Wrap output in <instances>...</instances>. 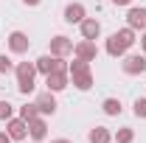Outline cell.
Wrapping results in <instances>:
<instances>
[{
	"label": "cell",
	"instance_id": "23",
	"mask_svg": "<svg viewBox=\"0 0 146 143\" xmlns=\"http://www.w3.org/2000/svg\"><path fill=\"white\" fill-rule=\"evenodd\" d=\"M0 143H11V135H9V132H6V129H3V132H0Z\"/></svg>",
	"mask_w": 146,
	"mask_h": 143
},
{
	"label": "cell",
	"instance_id": "19",
	"mask_svg": "<svg viewBox=\"0 0 146 143\" xmlns=\"http://www.w3.org/2000/svg\"><path fill=\"white\" fill-rule=\"evenodd\" d=\"M36 115H39L36 104H23V107H20V118H23V121H31V118H36Z\"/></svg>",
	"mask_w": 146,
	"mask_h": 143
},
{
	"label": "cell",
	"instance_id": "26",
	"mask_svg": "<svg viewBox=\"0 0 146 143\" xmlns=\"http://www.w3.org/2000/svg\"><path fill=\"white\" fill-rule=\"evenodd\" d=\"M51 143H70L68 138H59V140H51Z\"/></svg>",
	"mask_w": 146,
	"mask_h": 143
},
{
	"label": "cell",
	"instance_id": "6",
	"mask_svg": "<svg viewBox=\"0 0 146 143\" xmlns=\"http://www.w3.org/2000/svg\"><path fill=\"white\" fill-rule=\"evenodd\" d=\"M45 84H48L51 93H62V90L70 84V73H68V70H54V73L45 76Z\"/></svg>",
	"mask_w": 146,
	"mask_h": 143
},
{
	"label": "cell",
	"instance_id": "8",
	"mask_svg": "<svg viewBox=\"0 0 146 143\" xmlns=\"http://www.w3.org/2000/svg\"><path fill=\"white\" fill-rule=\"evenodd\" d=\"M6 132L11 135V140H25V138H28V121H23V118H9V121H6Z\"/></svg>",
	"mask_w": 146,
	"mask_h": 143
},
{
	"label": "cell",
	"instance_id": "13",
	"mask_svg": "<svg viewBox=\"0 0 146 143\" xmlns=\"http://www.w3.org/2000/svg\"><path fill=\"white\" fill-rule=\"evenodd\" d=\"M36 109H39V115H54L56 112V98H54V93L48 90V93H42V95H36Z\"/></svg>",
	"mask_w": 146,
	"mask_h": 143
},
{
	"label": "cell",
	"instance_id": "22",
	"mask_svg": "<svg viewBox=\"0 0 146 143\" xmlns=\"http://www.w3.org/2000/svg\"><path fill=\"white\" fill-rule=\"evenodd\" d=\"M9 70H14V65H11V59L0 54V73H9Z\"/></svg>",
	"mask_w": 146,
	"mask_h": 143
},
{
	"label": "cell",
	"instance_id": "2",
	"mask_svg": "<svg viewBox=\"0 0 146 143\" xmlns=\"http://www.w3.org/2000/svg\"><path fill=\"white\" fill-rule=\"evenodd\" d=\"M135 42H138V39H135V31L127 25V28L115 31V34L107 39V54H110V56H124L129 48L135 45Z\"/></svg>",
	"mask_w": 146,
	"mask_h": 143
},
{
	"label": "cell",
	"instance_id": "24",
	"mask_svg": "<svg viewBox=\"0 0 146 143\" xmlns=\"http://www.w3.org/2000/svg\"><path fill=\"white\" fill-rule=\"evenodd\" d=\"M112 3H115V6H129L132 0H112Z\"/></svg>",
	"mask_w": 146,
	"mask_h": 143
},
{
	"label": "cell",
	"instance_id": "11",
	"mask_svg": "<svg viewBox=\"0 0 146 143\" xmlns=\"http://www.w3.org/2000/svg\"><path fill=\"white\" fill-rule=\"evenodd\" d=\"M79 28H82V39H98L101 36V23L98 20H93V17H84L82 23H79Z\"/></svg>",
	"mask_w": 146,
	"mask_h": 143
},
{
	"label": "cell",
	"instance_id": "14",
	"mask_svg": "<svg viewBox=\"0 0 146 143\" xmlns=\"http://www.w3.org/2000/svg\"><path fill=\"white\" fill-rule=\"evenodd\" d=\"M127 25L132 28V31H146V9H129L127 14Z\"/></svg>",
	"mask_w": 146,
	"mask_h": 143
},
{
	"label": "cell",
	"instance_id": "7",
	"mask_svg": "<svg viewBox=\"0 0 146 143\" xmlns=\"http://www.w3.org/2000/svg\"><path fill=\"white\" fill-rule=\"evenodd\" d=\"M73 54H76V59L93 62V59L98 56V48H96V42H93V39H82V42H76V45H73Z\"/></svg>",
	"mask_w": 146,
	"mask_h": 143
},
{
	"label": "cell",
	"instance_id": "25",
	"mask_svg": "<svg viewBox=\"0 0 146 143\" xmlns=\"http://www.w3.org/2000/svg\"><path fill=\"white\" fill-rule=\"evenodd\" d=\"M25 6H39V0H23Z\"/></svg>",
	"mask_w": 146,
	"mask_h": 143
},
{
	"label": "cell",
	"instance_id": "20",
	"mask_svg": "<svg viewBox=\"0 0 146 143\" xmlns=\"http://www.w3.org/2000/svg\"><path fill=\"white\" fill-rule=\"evenodd\" d=\"M132 112H135V118H146V98H135Z\"/></svg>",
	"mask_w": 146,
	"mask_h": 143
},
{
	"label": "cell",
	"instance_id": "9",
	"mask_svg": "<svg viewBox=\"0 0 146 143\" xmlns=\"http://www.w3.org/2000/svg\"><path fill=\"white\" fill-rule=\"evenodd\" d=\"M9 48H11V54H28V48H31L28 34H23V31H11V34H9Z\"/></svg>",
	"mask_w": 146,
	"mask_h": 143
},
{
	"label": "cell",
	"instance_id": "18",
	"mask_svg": "<svg viewBox=\"0 0 146 143\" xmlns=\"http://www.w3.org/2000/svg\"><path fill=\"white\" fill-rule=\"evenodd\" d=\"M112 140H115V143H132V140H135V132H132L129 126H124V129H118V132L112 135Z\"/></svg>",
	"mask_w": 146,
	"mask_h": 143
},
{
	"label": "cell",
	"instance_id": "12",
	"mask_svg": "<svg viewBox=\"0 0 146 143\" xmlns=\"http://www.w3.org/2000/svg\"><path fill=\"white\" fill-rule=\"evenodd\" d=\"M84 17H87V9H84L82 3H68V6H65V23L79 25Z\"/></svg>",
	"mask_w": 146,
	"mask_h": 143
},
{
	"label": "cell",
	"instance_id": "21",
	"mask_svg": "<svg viewBox=\"0 0 146 143\" xmlns=\"http://www.w3.org/2000/svg\"><path fill=\"white\" fill-rule=\"evenodd\" d=\"M9 118H14V107L9 101H0V121H9Z\"/></svg>",
	"mask_w": 146,
	"mask_h": 143
},
{
	"label": "cell",
	"instance_id": "16",
	"mask_svg": "<svg viewBox=\"0 0 146 143\" xmlns=\"http://www.w3.org/2000/svg\"><path fill=\"white\" fill-rule=\"evenodd\" d=\"M87 140L90 143H110L112 140V132H110L107 126H93L90 135H87Z\"/></svg>",
	"mask_w": 146,
	"mask_h": 143
},
{
	"label": "cell",
	"instance_id": "10",
	"mask_svg": "<svg viewBox=\"0 0 146 143\" xmlns=\"http://www.w3.org/2000/svg\"><path fill=\"white\" fill-rule=\"evenodd\" d=\"M51 54L59 56V59H65V56H70L73 54V39H68V36H54L51 39Z\"/></svg>",
	"mask_w": 146,
	"mask_h": 143
},
{
	"label": "cell",
	"instance_id": "5",
	"mask_svg": "<svg viewBox=\"0 0 146 143\" xmlns=\"http://www.w3.org/2000/svg\"><path fill=\"white\" fill-rule=\"evenodd\" d=\"M121 68H124L127 76H141V73L146 70V56L143 54H129V56H124Z\"/></svg>",
	"mask_w": 146,
	"mask_h": 143
},
{
	"label": "cell",
	"instance_id": "4",
	"mask_svg": "<svg viewBox=\"0 0 146 143\" xmlns=\"http://www.w3.org/2000/svg\"><path fill=\"white\" fill-rule=\"evenodd\" d=\"M34 65H36V73H42V76H48V73H54V70H68L65 59H59V56H54V54L39 56Z\"/></svg>",
	"mask_w": 146,
	"mask_h": 143
},
{
	"label": "cell",
	"instance_id": "3",
	"mask_svg": "<svg viewBox=\"0 0 146 143\" xmlns=\"http://www.w3.org/2000/svg\"><path fill=\"white\" fill-rule=\"evenodd\" d=\"M14 73H17V90L20 93H23V95L34 93V76H36V65L34 62H20L17 68H14Z\"/></svg>",
	"mask_w": 146,
	"mask_h": 143
},
{
	"label": "cell",
	"instance_id": "17",
	"mask_svg": "<svg viewBox=\"0 0 146 143\" xmlns=\"http://www.w3.org/2000/svg\"><path fill=\"white\" fill-rule=\"evenodd\" d=\"M101 109H104V112H107V115H121V101H118V98H104V104H101Z\"/></svg>",
	"mask_w": 146,
	"mask_h": 143
},
{
	"label": "cell",
	"instance_id": "1",
	"mask_svg": "<svg viewBox=\"0 0 146 143\" xmlns=\"http://www.w3.org/2000/svg\"><path fill=\"white\" fill-rule=\"evenodd\" d=\"M68 73H70V81L76 90H90L93 87V73H90V62H84V59H73L70 65H68Z\"/></svg>",
	"mask_w": 146,
	"mask_h": 143
},
{
	"label": "cell",
	"instance_id": "15",
	"mask_svg": "<svg viewBox=\"0 0 146 143\" xmlns=\"http://www.w3.org/2000/svg\"><path fill=\"white\" fill-rule=\"evenodd\" d=\"M28 135L34 138V140H45V135H48V124L36 115V118H31L28 121Z\"/></svg>",
	"mask_w": 146,
	"mask_h": 143
}]
</instances>
